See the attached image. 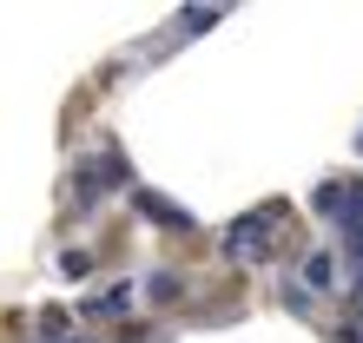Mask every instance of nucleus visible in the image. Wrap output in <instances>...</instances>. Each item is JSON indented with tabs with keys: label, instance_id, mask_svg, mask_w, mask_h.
I'll use <instances>...</instances> for the list:
<instances>
[]
</instances>
